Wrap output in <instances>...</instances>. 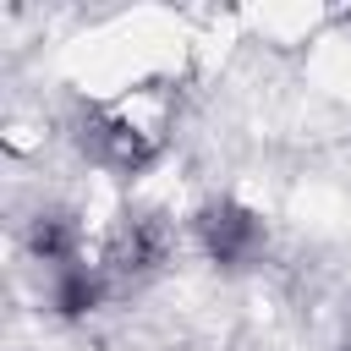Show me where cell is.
<instances>
[{"mask_svg":"<svg viewBox=\"0 0 351 351\" xmlns=\"http://www.w3.org/2000/svg\"><path fill=\"white\" fill-rule=\"evenodd\" d=\"M66 247H71V236H66V225H60V219H38V225H33V252H38V258L60 263V258H66Z\"/></svg>","mask_w":351,"mask_h":351,"instance_id":"3","label":"cell"},{"mask_svg":"<svg viewBox=\"0 0 351 351\" xmlns=\"http://www.w3.org/2000/svg\"><path fill=\"white\" fill-rule=\"evenodd\" d=\"M99 307V280L88 274V269H66L60 280H55V313L60 318H82V313H93Z\"/></svg>","mask_w":351,"mask_h":351,"instance_id":"2","label":"cell"},{"mask_svg":"<svg viewBox=\"0 0 351 351\" xmlns=\"http://www.w3.org/2000/svg\"><path fill=\"white\" fill-rule=\"evenodd\" d=\"M203 247L219 263H241L258 247V219L247 208H236V203H219V208L203 214Z\"/></svg>","mask_w":351,"mask_h":351,"instance_id":"1","label":"cell"}]
</instances>
